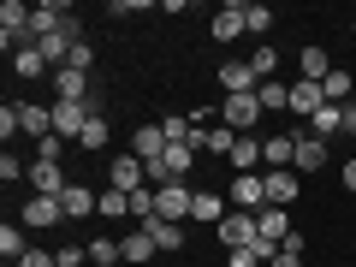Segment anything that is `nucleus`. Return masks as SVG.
Here are the masks:
<instances>
[{
  "label": "nucleus",
  "mask_w": 356,
  "mask_h": 267,
  "mask_svg": "<svg viewBox=\"0 0 356 267\" xmlns=\"http://www.w3.org/2000/svg\"><path fill=\"white\" fill-rule=\"evenodd\" d=\"M102 113H107L102 95H89V102H54V137L77 143V137H83V125H89V119H102Z\"/></svg>",
  "instance_id": "f257e3e1"
},
{
  "label": "nucleus",
  "mask_w": 356,
  "mask_h": 267,
  "mask_svg": "<svg viewBox=\"0 0 356 267\" xmlns=\"http://www.w3.org/2000/svg\"><path fill=\"white\" fill-rule=\"evenodd\" d=\"M30 13H36V6H24V0H6V6H0V48H6V54H24L30 42H36Z\"/></svg>",
  "instance_id": "f03ea898"
},
{
  "label": "nucleus",
  "mask_w": 356,
  "mask_h": 267,
  "mask_svg": "<svg viewBox=\"0 0 356 267\" xmlns=\"http://www.w3.org/2000/svg\"><path fill=\"white\" fill-rule=\"evenodd\" d=\"M261 113H267L261 95H226V102H220V125H232L238 137H255V119Z\"/></svg>",
  "instance_id": "7ed1b4c3"
},
{
  "label": "nucleus",
  "mask_w": 356,
  "mask_h": 267,
  "mask_svg": "<svg viewBox=\"0 0 356 267\" xmlns=\"http://www.w3.org/2000/svg\"><path fill=\"white\" fill-rule=\"evenodd\" d=\"M226 202L238 208V214H261V208H267V184H261V172H238V178H232V191H226Z\"/></svg>",
  "instance_id": "20e7f679"
},
{
  "label": "nucleus",
  "mask_w": 356,
  "mask_h": 267,
  "mask_svg": "<svg viewBox=\"0 0 356 267\" xmlns=\"http://www.w3.org/2000/svg\"><path fill=\"white\" fill-rule=\"evenodd\" d=\"M191 202H196L191 184H166V191H154V220H172V226H184V220H191Z\"/></svg>",
  "instance_id": "39448f33"
},
{
  "label": "nucleus",
  "mask_w": 356,
  "mask_h": 267,
  "mask_svg": "<svg viewBox=\"0 0 356 267\" xmlns=\"http://www.w3.org/2000/svg\"><path fill=\"white\" fill-rule=\"evenodd\" d=\"M107 184H113V191H143V184H149V166L137 161V154H119V161H107Z\"/></svg>",
  "instance_id": "423d86ee"
},
{
  "label": "nucleus",
  "mask_w": 356,
  "mask_h": 267,
  "mask_svg": "<svg viewBox=\"0 0 356 267\" xmlns=\"http://www.w3.org/2000/svg\"><path fill=\"white\" fill-rule=\"evenodd\" d=\"M261 184H267V208H291L297 202V172L291 166H267Z\"/></svg>",
  "instance_id": "0eeeda50"
},
{
  "label": "nucleus",
  "mask_w": 356,
  "mask_h": 267,
  "mask_svg": "<svg viewBox=\"0 0 356 267\" xmlns=\"http://www.w3.org/2000/svg\"><path fill=\"white\" fill-rule=\"evenodd\" d=\"M291 166H297V172H315V166H327V143H321V137H309V125L303 131H291Z\"/></svg>",
  "instance_id": "6e6552de"
},
{
  "label": "nucleus",
  "mask_w": 356,
  "mask_h": 267,
  "mask_svg": "<svg viewBox=\"0 0 356 267\" xmlns=\"http://www.w3.org/2000/svg\"><path fill=\"white\" fill-rule=\"evenodd\" d=\"M214 232H220V243H226V255H232V250H243V243H255V214H238V208H232Z\"/></svg>",
  "instance_id": "1a4fd4ad"
},
{
  "label": "nucleus",
  "mask_w": 356,
  "mask_h": 267,
  "mask_svg": "<svg viewBox=\"0 0 356 267\" xmlns=\"http://www.w3.org/2000/svg\"><path fill=\"white\" fill-rule=\"evenodd\" d=\"M18 107V131H24V137H54V107H36V102H13Z\"/></svg>",
  "instance_id": "9d476101"
},
{
  "label": "nucleus",
  "mask_w": 356,
  "mask_h": 267,
  "mask_svg": "<svg viewBox=\"0 0 356 267\" xmlns=\"http://www.w3.org/2000/svg\"><path fill=\"white\" fill-rule=\"evenodd\" d=\"M166 149H172V143H166V131H161V125H137V137H131V154H137L143 166H154Z\"/></svg>",
  "instance_id": "9b49d317"
},
{
  "label": "nucleus",
  "mask_w": 356,
  "mask_h": 267,
  "mask_svg": "<svg viewBox=\"0 0 356 267\" xmlns=\"http://www.w3.org/2000/svg\"><path fill=\"white\" fill-rule=\"evenodd\" d=\"M60 208H65V220H89V214H102V196L89 191V184H65Z\"/></svg>",
  "instance_id": "f8f14e48"
},
{
  "label": "nucleus",
  "mask_w": 356,
  "mask_h": 267,
  "mask_svg": "<svg viewBox=\"0 0 356 267\" xmlns=\"http://www.w3.org/2000/svg\"><path fill=\"white\" fill-rule=\"evenodd\" d=\"M30 191H36V196H65L60 161H30Z\"/></svg>",
  "instance_id": "ddd939ff"
},
{
  "label": "nucleus",
  "mask_w": 356,
  "mask_h": 267,
  "mask_svg": "<svg viewBox=\"0 0 356 267\" xmlns=\"http://www.w3.org/2000/svg\"><path fill=\"white\" fill-rule=\"evenodd\" d=\"M54 220H65V208H60V196H30V202H24V226H30V232H42V226H54Z\"/></svg>",
  "instance_id": "4468645a"
},
{
  "label": "nucleus",
  "mask_w": 356,
  "mask_h": 267,
  "mask_svg": "<svg viewBox=\"0 0 356 267\" xmlns=\"http://www.w3.org/2000/svg\"><path fill=\"white\" fill-rule=\"evenodd\" d=\"M226 161L238 166V172H255V166H267V143H261V137H238Z\"/></svg>",
  "instance_id": "2eb2a0df"
},
{
  "label": "nucleus",
  "mask_w": 356,
  "mask_h": 267,
  "mask_svg": "<svg viewBox=\"0 0 356 267\" xmlns=\"http://www.w3.org/2000/svg\"><path fill=\"white\" fill-rule=\"evenodd\" d=\"M321 107H327V95H321V83H309V77H297V83H291V113L315 119Z\"/></svg>",
  "instance_id": "dca6fc26"
},
{
  "label": "nucleus",
  "mask_w": 356,
  "mask_h": 267,
  "mask_svg": "<svg viewBox=\"0 0 356 267\" xmlns=\"http://www.w3.org/2000/svg\"><path fill=\"white\" fill-rule=\"evenodd\" d=\"M208 30H214V42H238L243 30H250V18H243V6H220Z\"/></svg>",
  "instance_id": "f3484780"
},
{
  "label": "nucleus",
  "mask_w": 356,
  "mask_h": 267,
  "mask_svg": "<svg viewBox=\"0 0 356 267\" xmlns=\"http://www.w3.org/2000/svg\"><path fill=\"white\" fill-rule=\"evenodd\" d=\"M255 238H267V243H285V238H291L285 208H261V214H255Z\"/></svg>",
  "instance_id": "a211bd4d"
},
{
  "label": "nucleus",
  "mask_w": 356,
  "mask_h": 267,
  "mask_svg": "<svg viewBox=\"0 0 356 267\" xmlns=\"http://www.w3.org/2000/svg\"><path fill=\"white\" fill-rule=\"evenodd\" d=\"M54 89H60V102H89V72L60 65V72H54Z\"/></svg>",
  "instance_id": "6ab92c4d"
},
{
  "label": "nucleus",
  "mask_w": 356,
  "mask_h": 267,
  "mask_svg": "<svg viewBox=\"0 0 356 267\" xmlns=\"http://www.w3.org/2000/svg\"><path fill=\"white\" fill-rule=\"evenodd\" d=\"M232 208H226V196H214V191H196V202H191V220H202V226H220Z\"/></svg>",
  "instance_id": "aec40b11"
},
{
  "label": "nucleus",
  "mask_w": 356,
  "mask_h": 267,
  "mask_svg": "<svg viewBox=\"0 0 356 267\" xmlns=\"http://www.w3.org/2000/svg\"><path fill=\"white\" fill-rule=\"evenodd\" d=\"M350 89H356L350 65H332V72H327V83H321V95H327L332 107H344V102H350Z\"/></svg>",
  "instance_id": "412c9836"
},
{
  "label": "nucleus",
  "mask_w": 356,
  "mask_h": 267,
  "mask_svg": "<svg viewBox=\"0 0 356 267\" xmlns=\"http://www.w3.org/2000/svg\"><path fill=\"white\" fill-rule=\"evenodd\" d=\"M327 72H332L327 48H303V54H297V77H309V83H327Z\"/></svg>",
  "instance_id": "4be33fe9"
},
{
  "label": "nucleus",
  "mask_w": 356,
  "mask_h": 267,
  "mask_svg": "<svg viewBox=\"0 0 356 267\" xmlns=\"http://www.w3.org/2000/svg\"><path fill=\"white\" fill-rule=\"evenodd\" d=\"M339 131H344V113H339V107H321V113L315 119H309V137H321V143H327V137H339Z\"/></svg>",
  "instance_id": "5701e85b"
},
{
  "label": "nucleus",
  "mask_w": 356,
  "mask_h": 267,
  "mask_svg": "<svg viewBox=\"0 0 356 267\" xmlns=\"http://www.w3.org/2000/svg\"><path fill=\"white\" fill-rule=\"evenodd\" d=\"M119 250H125V261H154V238H149V226H137L131 238H119Z\"/></svg>",
  "instance_id": "b1692460"
},
{
  "label": "nucleus",
  "mask_w": 356,
  "mask_h": 267,
  "mask_svg": "<svg viewBox=\"0 0 356 267\" xmlns=\"http://www.w3.org/2000/svg\"><path fill=\"white\" fill-rule=\"evenodd\" d=\"M0 255H6L13 267L30 255V243H24V226H0Z\"/></svg>",
  "instance_id": "393cba45"
},
{
  "label": "nucleus",
  "mask_w": 356,
  "mask_h": 267,
  "mask_svg": "<svg viewBox=\"0 0 356 267\" xmlns=\"http://www.w3.org/2000/svg\"><path fill=\"white\" fill-rule=\"evenodd\" d=\"M149 238H154V250L172 255L178 243H184V226H172V220H149Z\"/></svg>",
  "instance_id": "a878e982"
},
{
  "label": "nucleus",
  "mask_w": 356,
  "mask_h": 267,
  "mask_svg": "<svg viewBox=\"0 0 356 267\" xmlns=\"http://www.w3.org/2000/svg\"><path fill=\"white\" fill-rule=\"evenodd\" d=\"M89 261H95V267H119V261H125L119 238H95V243H89Z\"/></svg>",
  "instance_id": "bb28decb"
},
{
  "label": "nucleus",
  "mask_w": 356,
  "mask_h": 267,
  "mask_svg": "<svg viewBox=\"0 0 356 267\" xmlns=\"http://www.w3.org/2000/svg\"><path fill=\"white\" fill-rule=\"evenodd\" d=\"M255 95H261V107H267V113H273V107H291V83H280V77H267V83L255 89Z\"/></svg>",
  "instance_id": "cd10ccee"
},
{
  "label": "nucleus",
  "mask_w": 356,
  "mask_h": 267,
  "mask_svg": "<svg viewBox=\"0 0 356 267\" xmlns=\"http://www.w3.org/2000/svg\"><path fill=\"white\" fill-rule=\"evenodd\" d=\"M77 149H89V154H102V149H107V113H102V119H89V125H83Z\"/></svg>",
  "instance_id": "c85d7f7f"
},
{
  "label": "nucleus",
  "mask_w": 356,
  "mask_h": 267,
  "mask_svg": "<svg viewBox=\"0 0 356 267\" xmlns=\"http://www.w3.org/2000/svg\"><path fill=\"white\" fill-rule=\"evenodd\" d=\"M267 267H303V232H291V238L280 243V255H273Z\"/></svg>",
  "instance_id": "c756f323"
},
{
  "label": "nucleus",
  "mask_w": 356,
  "mask_h": 267,
  "mask_svg": "<svg viewBox=\"0 0 356 267\" xmlns=\"http://www.w3.org/2000/svg\"><path fill=\"white\" fill-rule=\"evenodd\" d=\"M131 220H137V226H149V220H154V184L131 191Z\"/></svg>",
  "instance_id": "7c9ffc66"
},
{
  "label": "nucleus",
  "mask_w": 356,
  "mask_h": 267,
  "mask_svg": "<svg viewBox=\"0 0 356 267\" xmlns=\"http://www.w3.org/2000/svg\"><path fill=\"white\" fill-rule=\"evenodd\" d=\"M232 143H238V131H232V125H208L202 154H232Z\"/></svg>",
  "instance_id": "2f4dec72"
},
{
  "label": "nucleus",
  "mask_w": 356,
  "mask_h": 267,
  "mask_svg": "<svg viewBox=\"0 0 356 267\" xmlns=\"http://www.w3.org/2000/svg\"><path fill=\"white\" fill-rule=\"evenodd\" d=\"M261 143H267V166H291V154H297L291 137H261ZM291 172H297V166H291Z\"/></svg>",
  "instance_id": "473e14b6"
},
{
  "label": "nucleus",
  "mask_w": 356,
  "mask_h": 267,
  "mask_svg": "<svg viewBox=\"0 0 356 267\" xmlns=\"http://www.w3.org/2000/svg\"><path fill=\"white\" fill-rule=\"evenodd\" d=\"M13 72L18 77H42V72H48V60H42L36 48H24V54H13Z\"/></svg>",
  "instance_id": "72a5a7b5"
},
{
  "label": "nucleus",
  "mask_w": 356,
  "mask_h": 267,
  "mask_svg": "<svg viewBox=\"0 0 356 267\" xmlns=\"http://www.w3.org/2000/svg\"><path fill=\"white\" fill-rule=\"evenodd\" d=\"M250 65H255V77H261V83H267V77L280 72V54H273V48H267V42H261V48L250 54Z\"/></svg>",
  "instance_id": "f704fd0d"
},
{
  "label": "nucleus",
  "mask_w": 356,
  "mask_h": 267,
  "mask_svg": "<svg viewBox=\"0 0 356 267\" xmlns=\"http://www.w3.org/2000/svg\"><path fill=\"white\" fill-rule=\"evenodd\" d=\"M102 214H107V220L131 214V196H125V191H113V184H107V191H102Z\"/></svg>",
  "instance_id": "c9c22d12"
},
{
  "label": "nucleus",
  "mask_w": 356,
  "mask_h": 267,
  "mask_svg": "<svg viewBox=\"0 0 356 267\" xmlns=\"http://www.w3.org/2000/svg\"><path fill=\"white\" fill-rule=\"evenodd\" d=\"M0 178H6V184H18V178H30V166L18 161L13 149H6V154H0Z\"/></svg>",
  "instance_id": "e433bc0d"
},
{
  "label": "nucleus",
  "mask_w": 356,
  "mask_h": 267,
  "mask_svg": "<svg viewBox=\"0 0 356 267\" xmlns=\"http://www.w3.org/2000/svg\"><path fill=\"white\" fill-rule=\"evenodd\" d=\"M243 18H250L255 36H267V30H273V13H267V6H243Z\"/></svg>",
  "instance_id": "4c0bfd02"
},
{
  "label": "nucleus",
  "mask_w": 356,
  "mask_h": 267,
  "mask_svg": "<svg viewBox=\"0 0 356 267\" xmlns=\"http://www.w3.org/2000/svg\"><path fill=\"white\" fill-rule=\"evenodd\" d=\"M65 65H72V72H89V65H95V48H89V42H77V48H72V60H65Z\"/></svg>",
  "instance_id": "58836bf2"
},
{
  "label": "nucleus",
  "mask_w": 356,
  "mask_h": 267,
  "mask_svg": "<svg viewBox=\"0 0 356 267\" xmlns=\"http://www.w3.org/2000/svg\"><path fill=\"white\" fill-rule=\"evenodd\" d=\"M54 261H60V267H83V261H89V250H72V243H60V250H54Z\"/></svg>",
  "instance_id": "ea45409f"
},
{
  "label": "nucleus",
  "mask_w": 356,
  "mask_h": 267,
  "mask_svg": "<svg viewBox=\"0 0 356 267\" xmlns=\"http://www.w3.org/2000/svg\"><path fill=\"white\" fill-rule=\"evenodd\" d=\"M18 267H60V261H54V250H30Z\"/></svg>",
  "instance_id": "a19ab883"
},
{
  "label": "nucleus",
  "mask_w": 356,
  "mask_h": 267,
  "mask_svg": "<svg viewBox=\"0 0 356 267\" xmlns=\"http://www.w3.org/2000/svg\"><path fill=\"white\" fill-rule=\"evenodd\" d=\"M0 137H6V143L18 137V107H6V113H0Z\"/></svg>",
  "instance_id": "79ce46f5"
},
{
  "label": "nucleus",
  "mask_w": 356,
  "mask_h": 267,
  "mask_svg": "<svg viewBox=\"0 0 356 267\" xmlns=\"http://www.w3.org/2000/svg\"><path fill=\"white\" fill-rule=\"evenodd\" d=\"M36 161H60V137H42L36 143Z\"/></svg>",
  "instance_id": "37998d69"
},
{
  "label": "nucleus",
  "mask_w": 356,
  "mask_h": 267,
  "mask_svg": "<svg viewBox=\"0 0 356 267\" xmlns=\"http://www.w3.org/2000/svg\"><path fill=\"white\" fill-rule=\"evenodd\" d=\"M339 113H344V137H356V102H344Z\"/></svg>",
  "instance_id": "c03bdc74"
},
{
  "label": "nucleus",
  "mask_w": 356,
  "mask_h": 267,
  "mask_svg": "<svg viewBox=\"0 0 356 267\" xmlns=\"http://www.w3.org/2000/svg\"><path fill=\"white\" fill-rule=\"evenodd\" d=\"M344 191L356 196V161H344Z\"/></svg>",
  "instance_id": "a18cd8bd"
}]
</instances>
